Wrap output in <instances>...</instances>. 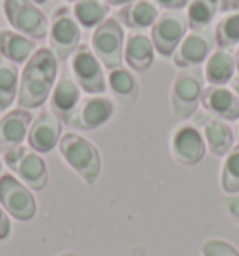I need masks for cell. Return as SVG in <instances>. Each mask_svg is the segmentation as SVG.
Wrapping results in <instances>:
<instances>
[{"label": "cell", "mask_w": 239, "mask_h": 256, "mask_svg": "<svg viewBox=\"0 0 239 256\" xmlns=\"http://www.w3.org/2000/svg\"><path fill=\"white\" fill-rule=\"evenodd\" d=\"M56 78L58 58L49 47H38V50L24 64L19 78V92H17L19 108L32 110V108L42 107L50 98Z\"/></svg>", "instance_id": "1"}, {"label": "cell", "mask_w": 239, "mask_h": 256, "mask_svg": "<svg viewBox=\"0 0 239 256\" xmlns=\"http://www.w3.org/2000/svg\"><path fill=\"white\" fill-rule=\"evenodd\" d=\"M60 156L70 164L73 172H77L78 178L86 185H94L101 174V154L98 146L88 140L86 136L77 133H66L58 142Z\"/></svg>", "instance_id": "2"}, {"label": "cell", "mask_w": 239, "mask_h": 256, "mask_svg": "<svg viewBox=\"0 0 239 256\" xmlns=\"http://www.w3.org/2000/svg\"><path fill=\"white\" fill-rule=\"evenodd\" d=\"M202 92H204V70H200V66L185 68L176 73L170 92V105L178 120H187L196 112L202 101Z\"/></svg>", "instance_id": "3"}, {"label": "cell", "mask_w": 239, "mask_h": 256, "mask_svg": "<svg viewBox=\"0 0 239 256\" xmlns=\"http://www.w3.org/2000/svg\"><path fill=\"white\" fill-rule=\"evenodd\" d=\"M2 10L15 32L34 42L49 36V19L32 0H2Z\"/></svg>", "instance_id": "4"}, {"label": "cell", "mask_w": 239, "mask_h": 256, "mask_svg": "<svg viewBox=\"0 0 239 256\" xmlns=\"http://www.w3.org/2000/svg\"><path fill=\"white\" fill-rule=\"evenodd\" d=\"M49 49L54 52L58 62H66L73 56V52L80 45V24L73 17L71 8L58 6L52 12V17L49 21Z\"/></svg>", "instance_id": "5"}, {"label": "cell", "mask_w": 239, "mask_h": 256, "mask_svg": "<svg viewBox=\"0 0 239 256\" xmlns=\"http://www.w3.org/2000/svg\"><path fill=\"white\" fill-rule=\"evenodd\" d=\"M90 47L98 60L106 70L122 68L124 62V47H126V32L122 22L116 17H108L98 28H94L90 38Z\"/></svg>", "instance_id": "6"}, {"label": "cell", "mask_w": 239, "mask_h": 256, "mask_svg": "<svg viewBox=\"0 0 239 256\" xmlns=\"http://www.w3.org/2000/svg\"><path fill=\"white\" fill-rule=\"evenodd\" d=\"M6 164L21 178V182L32 191H43L49 184V170L40 154L26 146H19L2 154Z\"/></svg>", "instance_id": "7"}, {"label": "cell", "mask_w": 239, "mask_h": 256, "mask_svg": "<svg viewBox=\"0 0 239 256\" xmlns=\"http://www.w3.org/2000/svg\"><path fill=\"white\" fill-rule=\"evenodd\" d=\"M187 30L189 22L183 10H164L159 14L150 34L155 52L161 56H172L182 40L187 36Z\"/></svg>", "instance_id": "8"}, {"label": "cell", "mask_w": 239, "mask_h": 256, "mask_svg": "<svg viewBox=\"0 0 239 256\" xmlns=\"http://www.w3.org/2000/svg\"><path fill=\"white\" fill-rule=\"evenodd\" d=\"M70 70L73 73V78L80 86V90L88 96H99L106 90L103 64L94 54L90 45H86V43L78 45V49L70 58Z\"/></svg>", "instance_id": "9"}, {"label": "cell", "mask_w": 239, "mask_h": 256, "mask_svg": "<svg viewBox=\"0 0 239 256\" xmlns=\"http://www.w3.org/2000/svg\"><path fill=\"white\" fill-rule=\"evenodd\" d=\"M0 206L17 220H32L38 212L34 194L24 184H21L14 174L0 176Z\"/></svg>", "instance_id": "10"}, {"label": "cell", "mask_w": 239, "mask_h": 256, "mask_svg": "<svg viewBox=\"0 0 239 256\" xmlns=\"http://www.w3.org/2000/svg\"><path fill=\"white\" fill-rule=\"evenodd\" d=\"M114 112H116V103L112 98L103 96V94L88 96L80 100L77 108L70 116L68 124L80 131H94L112 120Z\"/></svg>", "instance_id": "11"}, {"label": "cell", "mask_w": 239, "mask_h": 256, "mask_svg": "<svg viewBox=\"0 0 239 256\" xmlns=\"http://www.w3.org/2000/svg\"><path fill=\"white\" fill-rule=\"evenodd\" d=\"M206 140L200 129L192 124H183L172 133L170 138V152L178 164L182 166H194L206 156Z\"/></svg>", "instance_id": "12"}, {"label": "cell", "mask_w": 239, "mask_h": 256, "mask_svg": "<svg viewBox=\"0 0 239 256\" xmlns=\"http://www.w3.org/2000/svg\"><path fill=\"white\" fill-rule=\"evenodd\" d=\"M213 43H215V38L211 36V32L208 28L190 30L182 40V43L178 45V49L174 50L172 62L180 70L198 68L200 64H204L208 56L211 54Z\"/></svg>", "instance_id": "13"}, {"label": "cell", "mask_w": 239, "mask_h": 256, "mask_svg": "<svg viewBox=\"0 0 239 256\" xmlns=\"http://www.w3.org/2000/svg\"><path fill=\"white\" fill-rule=\"evenodd\" d=\"M62 138V120L52 110H43L34 118L28 129L26 142L36 154H49Z\"/></svg>", "instance_id": "14"}, {"label": "cell", "mask_w": 239, "mask_h": 256, "mask_svg": "<svg viewBox=\"0 0 239 256\" xmlns=\"http://www.w3.org/2000/svg\"><path fill=\"white\" fill-rule=\"evenodd\" d=\"M34 122L30 110L14 108L0 118V154L19 148L28 136V129Z\"/></svg>", "instance_id": "15"}, {"label": "cell", "mask_w": 239, "mask_h": 256, "mask_svg": "<svg viewBox=\"0 0 239 256\" xmlns=\"http://www.w3.org/2000/svg\"><path fill=\"white\" fill-rule=\"evenodd\" d=\"M202 107L213 116L226 122L239 120V98L232 88L226 86H206L202 92Z\"/></svg>", "instance_id": "16"}, {"label": "cell", "mask_w": 239, "mask_h": 256, "mask_svg": "<svg viewBox=\"0 0 239 256\" xmlns=\"http://www.w3.org/2000/svg\"><path fill=\"white\" fill-rule=\"evenodd\" d=\"M50 110L56 114L62 122H68L70 116L73 114V110L77 108V105L80 103V86L77 84V80L62 73L60 78H56V84L50 92Z\"/></svg>", "instance_id": "17"}, {"label": "cell", "mask_w": 239, "mask_h": 256, "mask_svg": "<svg viewBox=\"0 0 239 256\" xmlns=\"http://www.w3.org/2000/svg\"><path fill=\"white\" fill-rule=\"evenodd\" d=\"M124 60L131 72H148L155 60V47L152 38L142 32H131L129 36H126Z\"/></svg>", "instance_id": "18"}, {"label": "cell", "mask_w": 239, "mask_h": 256, "mask_svg": "<svg viewBox=\"0 0 239 256\" xmlns=\"http://www.w3.org/2000/svg\"><path fill=\"white\" fill-rule=\"evenodd\" d=\"M202 136H204L206 146L210 148V152L217 157H224L236 146L234 131L228 126V122L218 116H213V114L202 120Z\"/></svg>", "instance_id": "19"}, {"label": "cell", "mask_w": 239, "mask_h": 256, "mask_svg": "<svg viewBox=\"0 0 239 256\" xmlns=\"http://www.w3.org/2000/svg\"><path fill=\"white\" fill-rule=\"evenodd\" d=\"M159 17V8L154 0H134L127 6L120 8L118 19L122 26H127L133 32L152 28Z\"/></svg>", "instance_id": "20"}, {"label": "cell", "mask_w": 239, "mask_h": 256, "mask_svg": "<svg viewBox=\"0 0 239 256\" xmlns=\"http://www.w3.org/2000/svg\"><path fill=\"white\" fill-rule=\"evenodd\" d=\"M236 56L230 49L217 47L204 62V78L211 86H226L236 77Z\"/></svg>", "instance_id": "21"}, {"label": "cell", "mask_w": 239, "mask_h": 256, "mask_svg": "<svg viewBox=\"0 0 239 256\" xmlns=\"http://www.w3.org/2000/svg\"><path fill=\"white\" fill-rule=\"evenodd\" d=\"M38 50L34 40L22 36L15 30H0V58L12 64H26Z\"/></svg>", "instance_id": "22"}, {"label": "cell", "mask_w": 239, "mask_h": 256, "mask_svg": "<svg viewBox=\"0 0 239 256\" xmlns=\"http://www.w3.org/2000/svg\"><path fill=\"white\" fill-rule=\"evenodd\" d=\"M106 86L110 88V92L114 94V98L120 101V105L124 108L133 107L140 94L138 78L134 77L131 70H126V68L110 70L106 77Z\"/></svg>", "instance_id": "23"}, {"label": "cell", "mask_w": 239, "mask_h": 256, "mask_svg": "<svg viewBox=\"0 0 239 256\" xmlns=\"http://www.w3.org/2000/svg\"><path fill=\"white\" fill-rule=\"evenodd\" d=\"M73 17L82 28H98L103 21L108 19L110 6L105 0H77L73 2Z\"/></svg>", "instance_id": "24"}, {"label": "cell", "mask_w": 239, "mask_h": 256, "mask_svg": "<svg viewBox=\"0 0 239 256\" xmlns=\"http://www.w3.org/2000/svg\"><path fill=\"white\" fill-rule=\"evenodd\" d=\"M19 68L8 60L0 58V110L6 112L12 103L17 100L19 92Z\"/></svg>", "instance_id": "25"}, {"label": "cell", "mask_w": 239, "mask_h": 256, "mask_svg": "<svg viewBox=\"0 0 239 256\" xmlns=\"http://www.w3.org/2000/svg\"><path fill=\"white\" fill-rule=\"evenodd\" d=\"M218 12V0H189L187 4V22L190 30H206Z\"/></svg>", "instance_id": "26"}, {"label": "cell", "mask_w": 239, "mask_h": 256, "mask_svg": "<svg viewBox=\"0 0 239 256\" xmlns=\"http://www.w3.org/2000/svg\"><path fill=\"white\" fill-rule=\"evenodd\" d=\"M215 45L220 49H230L234 45H239V12L224 14L215 24Z\"/></svg>", "instance_id": "27"}, {"label": "cell", "mask_w": 239, "mask_h": 256, "mask_svg": "<svg viewBox=\"0 0 239 256\" xmlns=\"http://www.w3.org/2000/svg\"><path fill=\"white\" fill-rule=\"evenodd\" d=\"M220 189L226 194L239 192V144H236L224 156L220 166Z\"/></svg>", "instance_id": "28"}, {"label": "cell", "mask_w": 239, "mask_h": 256, "mask_svg": "<svg viewBox=\"0 0 239 256\" xmlns=\"http://www.w3.org/2000/svg\"><path fill=\"white\" fill-rule=\"evenodd\" d=\"M202 256H239V250L226 240H206L202 243Z\"/></svg>", "instance_id": "29"}, {"label": "cell", "mask_w": 239, "mask_h": 256, "mask_svg": "<svg viewBox=\"0 0 239 256\" xmlns=\"http://www.w3.org/2000/svg\"><path fill=\"white\" fill-rule=\"evenodd\" d=\"M224 210H226V214H228V217H230L236 224H239V192L238 194H228V196H226Z\"/></svg>", "instance_id": "30"}, {"label": "cell", "mask_w": 239, "mask_h": 256, "mask_svg": "<svg viewBox=\"0 0 239 256\" xmlns=\"http://www.w3.org/2000/svg\"><path fill=\"white\" fill-rule=\"evenodd\" d=\"M12 236V222H10V217L4 212V208L0 206V242H4Z\"/></svg>", "instance_id": "31"}, {"label": "cell", "mask_w": 239, "mask_h": 256, "mask_svg": "<svg viewBox=\"0 0 239 256\" xmlns=\"http://www.w3.org/2000/svg\"><path fill=\"white\" fill-rule=\"evenodd\" d=\"M157 8L161 6L164 10H183V8L189 4V0H154Z\"/></svg>", "instance_id": "32"}, {"label": "cell", "mask_w": 239, "mask_h": 256, "mask_svg": "<svg viewBox=\"0 0 239 256\" xmlns=\"http://www.w3.org/2000/svg\"><path fill=\"white\" fill-rule=\"evenodd\" d=\"M218 10H220L222 14L239 12V0H218Z\"/></svg>", "instance_id": "33"}, {"label": "cell", "mask_w": 239, "mask_h": 256, "mask_svg": "<svg viewBox=\"0 0 239 256\" xmlns=\"http://www.w3.org/2000/svg\"><path fill=\"white\" fill-rule=\"evenodd\" d=\"M108 6H116V8H124L127 6V4H131V2H134V0H105Z\"/></svg>", "instance_id": "34"}, {"label": "cell", "mask_w": 239, "mask_h": 256, "mask_svg": "<svg viewBox=\"0 0 239 256\" xmlns=\"http://www.w3.org/2000/svg\"><path fill=\"white\" fill-rule=\"evenodd\" d=\"M230 82H232V90H234V94H236V96L239 98V75H236V77H234L232 80H230Z\"/></svg>", "instance_id": "35"}, {"label": "cell", "mask_w": 239, "mask_h": 256, "mask_svg": "<svg viewBox=\"0 0 239 256\" xmlns=\"http://www.w3.org/2000/svg\"><path fill=\"white\" fill-rule=\"evenodd\" d=\"M234 56H236V68H238V72H239V45H238V49H236V52H234Z\"/></svg>", "instance_id": "36"}, {"label": "cell", "mask_w": 239, "mask_h": 256, "mask_svg": "<svg viewBox=\"0 0 239 256\" xmlns=\"http://www.w3.org/2000/svg\"><path fill=\"white\" fill-rule=\"evenodd\" d=\"M58 256H80V254H77V252H73V250H66V252H60Z\"/></svg>", "instance_id": "37"}, {"label": "cell", "mask_w": 239, "mask_h": 256, "mask_svg": "<svg viewBox=\"0 0 239 256\" xmlns=\"http://www.w3.org/2000/svg\"><path fill=\"white\" fill-rule=\"evenodd\" d=\"M32 2H34V4H38V6H40V4H47L49 0H32Z\"/></svg>", "instance_id": "38"}, {"label": "cell", "mask_w": 239, "mask_h": 256, "mask_svg": "<svg viewBox=\"0 0 239 256\" xmlns=\"http://www.w3.org/2000/svg\"><path fill=\"white\" fill-rule=\"evenodd\" d=\"M236 133H238V136H239V120H238V128H236Z\"/></svg>", "instance_id": "39"}, {"label": "cell", "mask_w": 239, "mask_h": 256, "mask_svg": "<svg viewBox=\"0 0 239 256\" xmlns=\"http://www.w3.org/2000/svg\"><path fill=\"white\" fill-rule=\"evenodd\" d=\"M0 176H2V161H0Z\"/></svg>", "instance_id": "40"}, {"label": "cell", "mask_w": 239, "mask_h": 256, "mask_svg": "<svg viewBox=\"0 0 239 256\" xmlns=\"http://www.w3.org/2000/svg\"><path fill=\"white\" fill-rule=\"evenodd\" d=\"M66 2H77V0H66Z\"/></svg>", "instance_id": "41"}]
</instances>
